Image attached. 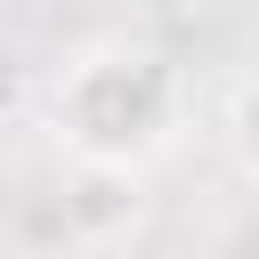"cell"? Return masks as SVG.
I'll list each match as a JSON object with an SVG mask.
<instances>
[{"mask_svg":"<svg viewBox=\"0 0 259 259\" xmlns=\"http://www.w3.org/2000/svg\"><path fill=\"white\" fill-rule=\"evenodd\" d=\"M49 121L73 146V162L138 170L146 154H162L170 121H178V65L154 40H89L57 73Z\"/></svg>","mask_w":259,"mask_h":259,"instance_id":"6da1fadb","label":"cell"},{"mask_svg":"<svg viewBox=\"0 0 259 259\" xmlns=\"http://www.w3.org/2000/svg\"><path fill=\"white\" fill-rule=\"evenodd\" d=\"M227 138H235V162L259 178V73L235 89V105H227Z\"/></svg>","mask_w":259,"mask_h":259,"instance_id":"3957f363","label":"cell"},{"mask_svg":"<svg viewBox=\"0 0 259 259\" xmlns=\"http://www.w3.org/2000/svg\"><path fill=\"white\" fill-rule=\"evenodd\" d=\"M138 219V170H97V162H73L65 178V227L81 243H105Z\"/></svg>","mask_w":259,"mask_h":259,"instance_id":"7a4b0ae2","label":"cell"}]
</instances>
